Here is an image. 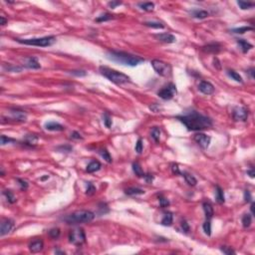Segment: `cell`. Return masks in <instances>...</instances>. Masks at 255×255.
<instances>
[{"instance_id":"6da1fadb","label":"cell","mask_w":255,"mask_h":255,"mask_svg":"<svg viewBox=\"0 0 255 255\" xmlns=\"http://www.w3.org/2000/svg\"><path fill=\"white\" fill-rule=\"evenodd\" d=\"M176 120L182 123L188 131L198 132L209 129L212 127V120L194 110H189L176 117Z\"/></svg>"},{"instance_id":"7a4b0ae2","label":"cell","mask_w":255,"mask_h":255,"mask_svg":"<svg viewBox=\"0 0 255 255\" xmlns=\"http://www.w3.org/2000/svg\"><path fill=\"white\" fill-rule=\"evenodd\" d=\"M107 58L109 60H112L114 62L120 63L122 65L130 66V67H135L138 66L139 64H141L144 60L141 57L135 56L126 52H122V51H109L107 53Z\"/></svg>"},{"instance_id":"3957f363","label":"cell","mask_w":255,"mask_h":255,"mask_svg":"<svg viewBox=\"0 0 255 255\" xmlns=\"http://www.w3.org/2000/svg\"><path fill=\"white\" fill-rule=\"evenodd\" d=\"M95 213L90 210H77L62 217L63 221L67 224H79L91 222L95 218Z\"/></svg>"},{"instance_id":"277c9868","label":"cell","mask_w":255,"mask_h":255,"mask_svg":"<svg viewBox=\"0 0 255 255\" xmlns=\"http://www.w3.org/2000/svg\"><path fill=\"white\" fill-rule=\"evenodd\" d=\"M100 72L104 77H106L108 80L111 81V82L117 84V85H123V84H127V83L131 82V79L129 76L122 73V72L111 69V68H109V67L101 66Z\"/></svg>"},{"instance_id":"5b68a950","label":"cell","mask_w":255,"mask_h":255,"mask_svg":"<svg viewBox=\"0 0 255 255\" xmlns=\"http://www.w3.org/2000/svg\"><path fill=\"white\" fill-rule=\"evenodd\" d=\"M18 43L29 45V46H36V47H48L53 45L56 42L55 36H46L41 38H32V39H15Z\"/></svg>"},{"instance_id":"8992f818","label":"cell","mask_w":255,"mask_h":255,"mask_svg":"<svg viewBox=\"0 0 255 255\" xmlns=\"http://www.w3.org/2000/svg\"><path fill=\"white\" fill-rule=\"evenodd\" d=\"M152 68H154V70L158 73L160 76L161 77H171L172 76V66L169 65V64L165 63L164 61H160V60H158V59H155V60H152L151 62Z\"/></svg>"},{"instance_id":"52a82bcc","label":"cell","mask_w":255,"mask_h":255,"mask_svg":"<svg viewBox=\"0 0 255 255\" xmlns=\"http://www.w3.org/2000/svg\"><path fill=\"white\" fill-rule=\"evenodd\" d=\"M70 243L76 246H82L86 242V234L82 228H74L69 233Z\"/></svg>"},{"instance_id":"ba28073f","label":"cell","mask_w":255,"mask_h":255,"mask_svg":"<svg viewBox=\"0 0 255 255\" xmlns=\"http://www.w3.org/2000/svg\"><path fill=\"white\" fill-rule=\"evenodd\" d=\"M177 90H176V86L175 84L169 83L168 86L164 87L161 90H160L158 92V95L160 98H161L163 100H171L173 97L176 95Z\"/></svg>"},{"instance_id":"9c48e42d","label":"cell","mask_w":255,"mask_h":255,"mask_svg":"<svg viewBox=\"0 0 255 255\" xmlns=\"http://www.w3.org/2000/svg\"><path fill=\"white\" fill-rule=\"evenodd\" d=\"M232 117L237 122H245L248 118V110L245 107H235L232 111Z\"/></svg>"},{"instance_id":"30bf717a","label":"cell","mask_w":255,"mask_h":255,"mask_svg":"<svg viewBox=\"0 0 255 255\" xmlns=\"http://www.w3.org/2000/svg\"><path fill=\"white\" fill-rule=\"evenodd\" d=\"M193 140L199 147L204 148V150L209 147L210 142H211V138L209 137V136H207L205 134H202V133L195 134L194 137H193Z\"/></svg>"},{"instance_id":"8fae6325","label":"cell","mask_w":255,"mask_h":255,"mask_svg":"<svg viewBox=\"0 0 255 255\" xmlns=\"http://www.w3.org/2000/svg\"><path fill=\"white\" fill-rule=\"evenodd\" d=\"M9 120H12L14 122H25L27 119V115L24 111H21L18 109H10L9 110Z\"/></svg>"},{"instance_id":"7c38bea8","label":"cell","mask_w":255,"mask_h":255,"mask_svg":"<svg viewBox=\"0 0 255 255\" xmlns=\"http://www.w3.org/2000/svg\"><path fill=\"white\" fill-rule=\"evenodd\" d=\"M14 228V221L12 219H3L1 221V225H0V235L4 236L11 232L12 229Z\"/></svg>"},{"instance_id":"4fadbf2b","label":"cell","mask_w":255,"mask_h":255,"mask_svg":"<svg viewBox=\"0 0 255 255\" xmlns=\"http://www.w3.org/2000/svg\"><path fill=\"white\" fill-rule=\"evenodd\" d=\"M198 90L204 95H211L214 93V86L210 82L201 81L198 85Z\"/></svg>"},{"instance_id":"5bb4252c","label":"cell","mask_w":255,"mask_h":255,"mask_svg":"<svg viewBox=\"0 0 255 255\" xmlns=\"http://www.w3.org/2000/svg\"><path fill=\"white\" fill-rule=\"evenodd\" d=\"M156 38L160 42H164V43H175L176 41V38L172 35L171 33H161V34H156Z\"/></svg>"},{"instance_id":"9a60e30c","label":"cell","mask_w":255,"mask_h":255,"mask_svg":"<svg viewBox=\"0 0 255 255\" xmlns=\"http://www.w3.org/2000/svg\"><path fill=\"white\" fill-rule=\"evenodd\" d=\"M23 65L28 68V69H40L41 65L38 62L36 57H27L24 59V64Z\"/></svg>"},{"instance_id":"2e32d148","label":"cell","mask_w":255,"mask_h":255,"mask_svg":"<svg viewBox=\"0 0 255 255\" xmlns=\"http://www.w3.org/2000/svg\"><path fill=\"white\" fill-rule=\"evenodd\" d=\"M202 51H204L205 53H209V54H218L220 51H221V46H220L218 43L207 44L202 47Z\"/></svg>"},{"instance_id":"e0dca14e","label":"cell","mask_w":255,"mask_h":255,"mask_svg":"<svg viewBox=\"0 0 255 255\" xmlns=\"http://www.w3.org/2000/svg\"><path fill=\"white\" fill-rule=\"evenodd\" d=\"M44 127L46 130L52 131V132H62L65 130V127L61 124H59L57 122H48V123H46Z\"/></svg>"},{"instance_id":"ac0fdd59","label":"cell","mask_w":255,"mask_h":255,"mask_svg":"<svg viewBox=\"0 0 255 255\" xmlns=\"http://www.w3.org/2000/svg\"><path fill=\"white\" fill-rule=\"evenodd\" d=\"M44 247V243L42 240H35L29 244V250L32 253H38L40 252Z\"/></svg>"},{"instance_id":"d6986e66","label":"cell","mask_w":255,"mask_h":255,"mask_svg":"<svg viewBox=\"0 0 255 255\" xmlns=\"http://www.w3.org/2000/svg\"><path fill=\"white\" fill-rule=\"evenodd\" d=\"M189 14L193 17V18L197 19H204L206 17L209 16V13L205 10H199V9H193L189 11Z\"/></svg>"},{"instance_id":"ffe728a7","label":"cell","mask_w":255,"mask_h":255,"mask_svg":"<svg viewBox=\"0 0 255 255\" xmlns=\"http://www.w3.org/2000/svg\"><path fill=\"white\" fill-rule=\"evenodd\" d=\"M237 44L239 45V47L241 49V51L243 53H247L249 50H251L253 48V45L250 44L248 41H246L244 39H237Z\"/></svg>"},{"instance_id":"44dd1931","label":"cell","mask_w":255,"mask_h":255,"mask_svg":"<svg viewBox=\"0 0 255 255\" xmlns=\"http://www.w3.org/2000/svg\"><path fill=\"white\" fill-rule=\"evenodd\" d=\"M203 210H204V213H205V217L207 220H210L212 218V216H213V207H212L211 203L210 202H203Z\"/></svg>"},{"instance_id":"7402d4cb","label":"cell","mask_w":255,"mask_h":255,"mask_svg":"<svg viewBox=\"0 0 255 255\" xmlns=\"http://www.w3.org/2000/svg\"><path fill=\"white\" fill-rule=\"evenodd\" d=\"M101 168H102V164H101L100 161H98V160H92L91 163L87 165L86 172H89V173H92V172H98Z\"/></svg>"},{"instance_id":"603a6c76","label":"cell","mask_w":255,"mask_h":255,"mask_svg":"<svg viewBox=\"0 0 255 255\" xmlns=\"http://www.w3.org/2000/svg\"><path fill=\"white\" fill-rule=\"evenodd\" d=\"M125 193L127 195H130V196H135V195H141V194H144V190L140 188H129L125 190Z\"/></svg>"},{"instance_id":"cb8c5ba5","label":"cell","mask_w":255,"mask_h":255,"mask_svg":"<svg viewBox=\"0 0 255 255\" xmlns=\"http://www.w3.org/2000/svg\"><path fill=\"white\" fill-rule=\"evenodd\" d=\"M172 220H173V216L172 212H165L163 219H161L160 224L164 225V226H171L172 224Z\"/></svg>"},{"instance_id":"d4e9b609","label":"cell","mask_w":255,"mask_h":255,"mask_svg":"<svg viewBox=\"0 0 255 255\" xmlns=\"http://www.w3.org/2000/svg\"><path fill=\"white\" fill-rule=\"evenodd\" d=\"M181 176L184 177V180H185V181L188 184V185H190V186L196 185L197 180H196V178H195L192 175H190V173L184 172H181Z\"/></svg>"},{"instance_id":"484cf974","label":"cell","mask_w":255,"mask_h":255,"mask_svg":"<svg viewBox=\"0 0 255 255\" xmlns=\"http://www.w3.org/2000/svg\"><path fill=\"white\" fill-rule=\"evenodd\" d=\"M3 195L6 197L7 201L9 202V203H11V204H13V203H15V202L17 201V198H16V196H15L14 193L12 192L11 190H8V189L4 190V191H3Z\"/></svg>"},{"instance_id":"4316f807","label":"cell","mask_w":255,"mask_h":255,"mask_svg":"<svg viewBox=\"0 0 255 255\" xmlns=\"http://www.w3.org/2000/svg\"><path fill=\"white\" fill-rule=\"evenodd\" d=\"M133 171L136 173V176H138L139 177H144V175H146V173H144V171H143L141 164H140L138 161H136V163L133 164Z\"/></svg>"},{"instance_id":"83f0119b","label":"cell","mask_w":255,"mask_h":255,"mask_svg":"<svg viewBox=\"0 0 255 255\" xmlns=\"http://www.w3.org/2000/svg\"><path fill=\"white\" fill-rule=\"evenodd\" d=\"M38 140L39 138L37 137L36 135H27L25 137V144H29V146H35V144L38 143Z\"/></svg>"},{"instance_id":"f1b7e54d","label":"cell","mask_w":255,"mask_h":255,"mask_svg":"<svg viewBox=\"0 0 255 255\" xmlns=\"http://www.w3.org/2000/svg\"><path fill=\"white\" fill-rule=\"evenodd\" d=\"M216 201L220 204H222V203L225 201V197H224V192L222 188H220V186H216Z\"/></svg>"},{"instance_id":"f546056e","label":"cell","mask_w":255,"mask_h":255,"mask_svg":"<svg viewBox=\"0 0 255 255\" xmlns=\"http://www.w3.org/2000/svg\"><path fill=\"white\" fill-rule=\"evenodd\" d=\"M139 6L142 10L147 11V12H151L154 10L155 8V4L152 2H144V3H139Z\"/></svg>"},{"instance_id":"4dcf8cb0","label":"cell","mask_w":255,"mask_h":255,"mask_svg":"<svg viewBox=\"0 0 255 255\" xmlns=\"http://www.w3.org/2000/svg\"><path fill=\"white\" fill-rule=\"evenodd\" d=\"M99 154L101 155V156L102 158H103L106 161H107V163H109V164H111L112 163V156H111V155H110V152L106 150V148H101V150L99 151Z\"/></svg>"},{"instance_id":"1f68e13d","label":"cell","mask_w":255,"mask_h":255,"mask_svg":"<svg viewBox=\"0 0 255 255\" xmlns=\"http://www.w3.org/2000/svg\"><path fill=\"white\" fill-rule=\"evenodd\" d=\"M237 4L240 7V9L242 10H247V9H251V8L254 7V3L253 2H249V1H237Z\"/></svg>"},{"instance_id":"d6a6232c","label":"cell","mask_w":255,"mask_h":255,"mask_svg":"<svg viewBox=\"0 0 255 255\" xmlns=\"http://www.w3.org/2000/svg\"><path fill=\"white\" fill-rule=\"evenodd\" d=\"M146 26L151 27V28H156V29H163L164 28V25L160 22H156V21H148V22L144 23Z\"/></svg>"},{"instance_id":"836d02e7","label":"cell","mask_w":255,"mask_h":255,"mask_svg":"<svg viewBox=\"0 0 255 255\" xmlns=\"http://www.w3.org/2000/svg\"><path fill=\"white\" fill-rule=\"evenodd\" d=\"M152 138L154 139V141L156 143L160 142V129H159L158 127H154L152 129Z\"/></svg>"},{"instance_id":"e575fe53","label":"cell","mask_w":255,"mask_h":255,"mask_svg":"<svg viewBox=\"0 0 255 255\" xmlns=\"http://www.w3.org/2000/svg\"><path fill=\"white\" fill-rule=\"evenodd\" d=\"M227 74L229 77H231L234 81H236V82H238V83H242L243 82V80H242L241 78V76L238 74V73H236L235 71H233V70H228L227 71Z\"/></svg>"},{"instance_id":"d590c367","label":"cell","mask_w":255,"mask_h":255,"mask_svg":"<svg viewBox=\"0 0 255 255\" xmlns=\"http://www.w3.org/2000/svg\"><path fill=\"white\" fill-rule=\"evenodd\" d=\"M253 30V27H250V26H243V27H239V28H234L232 29L231 32L232 33H235V34H243L247 31H252Z\"/></svg>"},{"instance_id":"8d00e7d4","label":"cell","mask_w":255,"mask_h":255,"mask_svg":"<svg viewBox=\"0 0 255 255\" xmlns=\"http://www.w3.org/2000/svg\"><path fill=\"white\" fill-rule=\"evenodd\" d=\"M252 222V216L250 214H244L243 217H242V224H243V227L247 228L251 225Z\"/></svg>"},{"instance_id":"74e56055","label":"cell","mask_w":255,"mask_h":255,"mask_svg":"<svg viewBox=\"0 0 255 255\" xmlns=\"http://www.w3.org/2000/svg\"><path fill=\"white\" fill-rule=\"evenodd\" d=\"M48 234H49V236L51 237V238L57 239L58 237L60 236L61 231H60V229H59L58 227H56V228H52V229H50V230L48 231Z\"/></svg>"},{"instance_id":"f35d334b","label":"cell","mask_w":255,"mask_h":255,"mask_svg":"<svg viewBox=\"0 0 255 255\" xmlns=\"http://www.w3.org/2000/svg\"><path fill=\"white\" fill-rule=\"evenodd\" d=\"M113 18H114L113 15L109 14V13H105V14L100 15L99 17H97L96 21H97V22H105V21H109V20H111Z\"/></svg>"},{"instance_id":"ab89813d","label":"cell","mask_w":255,"mask_h":255,"mask_svg":"<svg viewBox=\"0 0 255 255\" xmlns=\"http://www.w3.org/2000/svg\"><path fill=\"white\" fill-rule=\"evenodd\" d=\"M202 228H203V231H204V233H205L206 235H208V236L211 235V223H210V220H207L206 219V221L203 223V225H202Z\"/></svg>"},{"instance_id":"60d3db41","label":"cell","mask_w":255,"mask_h":255,"mask_svg":"<svg viewBox=\"0 0 255 255\" xmlns=\"http://www.w3.org/2000/svg\"><path fill=\"white\" fill-rule=\"evenodd\" d=\"M103 119H104V124H105V126L107 127H111V126H112V119H111V117H110V115L109 114H104V116H103Z\"/></svg>"},{"instance_id":"b9f144b4","label":"cell","mask_w":255,"mask_h":255,"mask_svg":"<svg viewBox=\"0 0 255 255\" xmlns=\"http://www.w3.org/2000/svg\"><path fill=\"white\" fill-rule=\"evenodd\" d=\"M143 148H144V144H143V140L142 139H139L137 144H136V147H135V150L136 152H138V154H141L143 152Z\"/></svg>"},{"instance_id":"7bdbcfd3","label":"cell","mask_w":255,"mask_h":255,"mask_svg":"<svg viewBox=\"0 0 255 255\" xmlns=\"http://www.w3.org/2000/svg\"><path fill=\"white\" fill-rule=\"evenodd\" d=\"M16 141L11 138H7L6 136H1V146H5L7 144L10 143H15Z\"/></svg>"},{"instance_id":"ee69618b","label":"cell","mask_w":255,"mask_h":255,"mask_svg":"<svg viewBox=\"0 0 255 255\" xmlns=\"http://www.w3.org/2000/svg\"><path fill=\"white\" fill-rule=\"evenodd\" d=\"M17 181L20 185L21 190H26L28 188V182L25 180H21V178H17Z\"/></svg>"},{"instance_id":"f6af8a7d","label":"cell","mask_w":255,"mask_h":255,"mask_svg":"<svg viewBox=\"0 0 255 255\" xmlns=\"http://www.w3.org/2000/svg\"><path fill=\"white\" fill-rule=\"evenodd\" d=\"M220 250L224 253V254H227V255H230V254H235V251L233 250L231 247H228V246H221V248Z\"/></svg>"},{"instance_id":"bcb514c9","label":"cell","mask_w":255,"mask_h":255,"mask_svg":"<svg viewBox=\"0 0 255 255\" xmlns=\"http://www.w3.org/2000/svg\"><path fill=\"white\" fill-rule=\"evenodd\" d=\"M96 192V188L94 185H93V184H91V182H88V188H87V194L88 195H93Z\"/></svg>"},{"instance_id":"7dc6e473","label":"cell","mask_w":255,"mask_h":255,"mask_svg":"<svg viewBox=\"0 0 255 255\" xmlns=\"http://www.w3.org/2000/svg\"><path fill=\"white\" fill-rule=\"evenodd\" d=\"M172 172L173 175H176V176L181 175V172H180V168H178V164H172Z\"/></svg>"},{"instance_id":"c3c4849f","label":"cell","mask_w":255,"mask_h":255,"mask_svg":"<svg viewBox=\"0 0 255 255\" xmlns=\"http://www.w3.org/2000/svg\"><path fill=\"white\" fill-rule=\"evenodd\" d=\"M159 200H160V207L164 208V207H168V206L169 205V201L168 200L167 198H164V197H163V196H160Z\"/></svg>"},{"instance_id":"681fc988","label":"cell","mask_w":255,"mask_h":255,"mask_svg":"<svg viewBox=\"0 0 255 255\" xmlns=\"http://www.w3.org/2000/svg\"><path fill=\"white\" fill-rule=\"evenodd\" d=\"M70 74L74 75V76H77V77H84V76H86L87 73L83 70H77V71H71Z\"/></svg>"},{"instance_id":"f907efd6","label":"cell","mask_w":255,"mask_h":255,"mask_svg":"<svg viewBox=\"0 0 255 255\" xmlns=\"http://www.w3.org/2000/svg\"><path fill=\"white\" fill-rule=\"evenodd\" d=\"M244 200H245V202H252L251 193H250V191L247 189L244 191Z\"/></svg>"},{"instance_id":"816d5d0a","label":"cell","mask_w":255,"mask_h":255,"mask_svg":"<svg viewBox=\"0 0 255 255\" xmlns=\"http://www.w3.org/2000/svg\"><path fill=\"white\" fill-rule=\"evenodd\" d=\"M181 228H182V230H184L185 233H188L189 230H190L189 225H188V222L185 221V220H182V221H181Z\"/></svg>"},{"instance_id":"f5cc1de1","label":"cell","mask_w":255,"mask_h":255,"mask_svg":"<svg viewBox=\"0 0 255 255\" xmlns=\"http://www.w3.org/2000/svg\"><path fill=\"white\" fill-rule=\"evenodd\" d=\"M71 139H73V140H83V137L81 136L80 133H78V132H73V133L71 134Z\"/></svg>"},{"instance_id":"db71d44e","label":"cell","mask_w":255,"mask_h":255,"mask_svg":"<svg viewBox=\"0 0 255 255\" xmlns=\"http://www.w3.org/2000/svg\"><path fill=\"white\" fill-rule=\"evenodd\" d=\"M144 178L146 180V181L148 182V184H151V182L154 180V176L151 175V173H147V175H144Z\"/></svg>"},{"instance_id":"11a10c76","label":"cell","mask_w":255,"mask_h":255,"mask_svg":"<svg viewBox=\"0 0 255 255\" xmlns=\"http://www.w3.org/2000/svg\"><path fill=\"white\" fill-rule=\"evenodd\" d=\"M121 4H122V2H120V1H112V2H109L108 5H109L110 7H111L112 9H114V8L116 7V6L121 5Z\"/></svg>"},{"instance_id":"9f6ffc18","label":"cell","mask_w":255,"mask_h":255,"mask_svg":"<svg viewBox=\"0 0 255 255\" xmlns=\"http://www.w3.org/2000/svg\"><path fill=\"white\" fill-rule=\"evenodd\" d=\"M150 109L152 110V112H155V113H158V112H160V106H159V105H156V104H155V105L151 106V107H150Z\"/></svg>"},{"instance_id":"6f0895ef","label":"cell","mask_w":255,"mask_h":255,"mask_svg":"<svg viewBox=\"0 0 255 255\" xmlns=\"http://www.w3.org/2000/svg\"><path fill=\"white\" fill-rule=\"evenodd\" d=\"M247 175H248L250 177H252V178L254 177L255 172H254V168H251L250 169H248V171H247Z\"/></svg>"},{"instance_id":"680465c9","label":"cell","mask_w":255,"mask_h":255,"mask_svg":"<svg viewBox=\"0 0 255 255\" xmlns=\"http://www.w3.org/2000/svg\"><path fill=\"white\" fill-rule=\"evenodd\" d=\"M247 73L250 75V77L252 79H254V68H250V69L247 71Z\"/></svg>"},{"instance_id":"91938a15","label":"cell","mask_w":255,"mask_h":255,"mask_svg":"<svg viewBox=\"0 0 255 255\" xmlns=\"http://www.w3.org/2000/svg\"><path fill=\"white\" fill-rule=\"evenodd\" d=\"M0 21H1V23H0L1 25H5V24H6V22H7V20H6L5 18H4L3 16L0 17Z\"/></svg>"},{"instance_id":"94428289","label":"cell","mask_w":255,"mask_h":255,"mask_svg":"<svg viewBox=\"0 0 255 255\" xmlns=\"http://www.w3.org/2000/svg\"><path fill=\"white\" fill-rule=\"evenodd\" d=\"M250 209H251V212H252V214L254 213V202L252 201L251 202V207H250Z\"/></svg>"},{"instance_id":"6125c7cd","label":"cell","mask_w":255,"mask_h":255,"mask_svg":"<svg viewBox=\"0 0 255 255\" xmlns=\"http://www.w3.org/2000/svg\"><path fill=\"white\" fill-rule=\"evenodd\" d=\"M55 253H58V254H65L64 251H60V250H55Z\"/></svg>"},{"instance_id":"be15d7a7","label":"cell","mask_w":255,"mask_h":255,"mask_svg":"<svg viewBox=\"0 0 255 255\" xmlns=\"http://www.w3.org/2000/svg\"><path fill=\"white\" fill-rule=\"evenodd\" d=\"M47 178H49V176H44V177H42L41 180H47Z\"/></svg>"}]
</instances>
